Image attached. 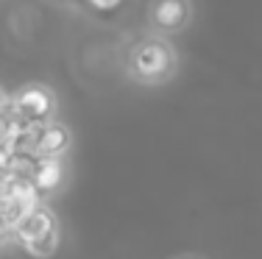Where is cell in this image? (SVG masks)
Instances as JSON below:
<instances>
[{
    "mask_svg": "<svg viewBox=\"0 0 262 259\" xmlns=\"http://www.w3.org/2000/svg\"><path fill=\"white\" fill-rule=\"evenodd\" d=\"M31 181H34V187H36V193H39V195L56 190L61 184V164H59V159H39Z\"/></svg>",
    "mask_w": 262,
    "mask_h": 259,
    "instance_id": "52a82bcc",
    "label": "cell"
},
{
    "mask_svg": "<svg viewBox=\"0 0 262 259\" xmlns=\"http://www.w3.org/2000/svg\"><path fill=\"white\" fill-rule=\"evenodd\" d=\"M23 248H26L31 256H36V259L53 256L56 248H59V231H48V234H42V237L26 240V243H23Z\"/></svg>",
    "mask_w": 262,
    "mask_h": 259,
    "instance_id": "ba28073f",
    "label": "cell"
},
{
    "mask_svg": "<svg viewBox=\"0 0 262 259\" xmlns=\"http://www.w3.org/2000/svg\"><path fill=\"white\" fill-rule=\"evenodd\" d=\"M9 103H11V101L6 98V92L0 89V112H6V109H9Z\"/></svg>",
    "mask_w": 262,
    "mask_h": 259,
    "instance_id": "8fae6325",
    "label": "cell"
},
{
    "mask_svg": "<svg viewBox=\"0 0 262 259\" xmlns=\"http://www.w3.org/2000/svg\"><path fill=\"white\" fill-rule=\"evenodd\" d=\"M67 148H70V131L61 123L39 126V139H36V156L39 159H61Z\"/></svg>",
    "mask_w": 262,
    "mask_h": 259,
    "instance_id": "3957f363",
    "label": "cell"
},
{
    "mask_svg": "<svg viewBox=\"0 0 262 259\" xmlns=\"http://www.w3.org/2000/svg\"><path fill=\"white\" fill-rule=\"evenodd\" d=\"M90 3L95 6V9H101V11H115L123 0H90Z\"/></svg>",
    "mask_w": 262,
    "mask_h": 259,
    "instance_id": "9c48e42d",
    "label": "cell"
},
{
    "mask_svg": "<svg viewBox=\"0 0 262 259\" xmlns=\"http://www.w3.org/2000/svg\"><path fill=\"white\" fill-rule=\"evenodd\" d=\"M11 237V229L6 226V220H3V215H0V243H6V240Z\"/></svg>",
    "mask_w": 262,
    "mask_h": 259,
    "instance_id": "30bf717a",
    "label": "cell"
},
{
    "mask_svg": "<svg viewBox=\"0 0 262 259\" xmlns=\"http://www.w3.org/2000/svg\"><path fill=\"white\" fill-rule=\"evenodd\" d=\"M9 106L14 112V117H20L26 126H45V123H51L56 101H53L51 89H45V86H28Z\"/></svg>",
    "mask_w": 262,
    "mask_h": 259,
    "instance_id": "7a4b0ae2",
    "label": "cell"
},
{
    "mask_svg": "<svg viewBox=\"0 0 262 259\" xmlns=\"http://www.w3.org/2000/svg\"><path fill=\"white\" fill-rule=\"evenodd\" d=\"M131 67L145 81H159L173 70V51L162 39H145L131 53Z\"/></svg>",
    "mask_w": 262,
    "mask_h": 259,
    "instance_id": "6da1fadb",
    "label": "cell"
},
{
    "mask_svg": "<svg viewBox=\"0 0 262 259\" xmlns=\"http://www.w3.org/2000/svg\"><path fill=\"white\" fill-rule=\"evenodd\" d=\"M48 231H56V218H53V212L48 206L36 203V206L28 212V218L14 229V237L20 240V243H26V240L42 237V234H48Z\"/></svg>",
    "mask_w": 262,
    "mask_h": 259,
    "instance_id": "5b68a950",
    "label": "cell"
},
{
    "mask_svg": "<svg viewBox=\"0 0 262 259\" xmlns=\"http://www.w3.org/2000/svg\"><path fill=\"white\" fill-rule=\"evenodd\" d=\"M151 20L159 31H179L190 20V3L187 0H157L151 9Z\"/></svg>",
    "mask_w": 262,
    "mask_h": 259,
    "instance_id": "277c9868",
    "label": "cell"
},
{
    "mask_svg": "<svg viewBox=\"0 0 262 259\" xmlns=\"http://www.w3.org/2000/svg\"><path fill=\"white\" fill-rule=\"evenodd\" d=\"M36 203H42L36 190H31V193H23V195H11V198H3V201H0V215H3L6 226L14 231L17 226H20L23 220L28 218V212L36 206Z\"/></svg>",
    "mask_w": 262,
    "mask_h": 259,
    "instance_id": "8992f818",
    "label": "cell"
}]
</instances>
